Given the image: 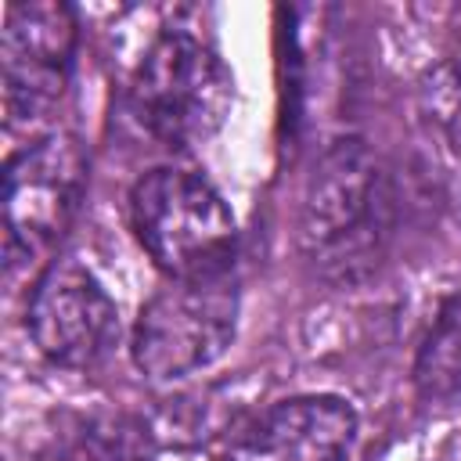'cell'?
Instances as JSON below:
<instances>
[{
  "label": "cell",
  "mask_w": 461,
  "mask_h": 461,
  "mask_svg": "<svg viewBox=\"0 0 461 461\" xmlns=\"http://www.w3.org/2000/svg\"><path fill=\"white\" fill-rule=\"evenodd\" d=\"M396 194L382 158L357 137L335 140L313 162L299 202V249L339 285L364 281L389 249Z\"/></svg>",
  "instance_id": "1"
},
{
  "label": "cell",
  "mask_w": 461,
  "mask_h": 461,
  "mask_svg": "<svg viewBox=\"0 0 461 461\" xmlns=\"http://www.w3.org/2000/svg\"><path fill=\"white\" fill-rule=\"evenodd\" d=\"M130 227L169 277L230 274L238 223L223 194L198 173L173 166L144 173L130 191Z\"/></svg>",
  "instance_id": "2"
},
{
  "label": "cell",
  "mask_w": 461,
  "mask_h": 461,
  "mask_svg": "<svg viewBox=\"0 0 461 461\" xmlns=\"http://www.w3.org/2000/svg\"><path fill=\"white\" fill-rule=\"evenodd\" d=\"M227 65L191 32H162L130 83L133 119L169 148L209 140L230 112Z\"/></svg>",
  "instance_id": "3"
},
{
  "label": "cell",
  "mask_w": 461,
  "mask_h": 461,
  "mask_svg": "<svg viewBox=\"0 0 461 461\" xmlns=\"http://www.w3.org/2000/svg\"><path fill=\"white\" fill-rule=\"evenodd\" d=\"M238 331V285L230 274L169 277L137 313L130 353L155 382L187 378L227 353Z\"/></svg>",
  "instance_id": "4"
},
{
  "label": "cell",
  "mask_w": 461,
  "mask_h": 461,
  "mask_svg": "<svg viewBox=\"0 0 461 461\" xmlns=\"http://www.w3.org/2000/svg\"><path fill=\"white\" fill-rule=\"evenodd\" d=\"M86 187V155L72 133H47L7 158L4 169V256L32 263L72 223Z\"/></svg>",
  "instance_id": "5"
},
{
  "label": "cell",
  "mask_w": 461,
  "mask_h": 461,
  "mask_svg": "<svg viewBox=\"0 0 461 461\" xmlns=\"http://www.w3.org/2000/svg\"><path fill=\"white\" fill-rule=\"evenodd\" d=\"M25 324L50 364L83 371L112 353L119 310L86 267L76 259H54L32 285Z\"/></svg>",
  "instance_id": "6"
},
{
  "label": "cell",
  "mask_w": 461,
  "mask_h": 461,
  "mask_svg": "<svg viewBox=\"0 0 461 461\" xmlns=\"http://www.w3.org/2000/svg\"><path fill=\"white\" fill-rule=\"evenodd\" d=\"M76 54V14L65 4H14L4 18V108L11 122L43 119L68 79Z\"/></svg>",
  "instance_id": "7"
},
{
  "label": "cell",
  "mask_w": 461,
  "mask_h": 461,
  "mask_svg": "<svg viewBox=\"0 0 461 461\" xmlns=\"http://www.w3.org/2000/svg\"><path fill=\"white\" fill-rule=\"evenodd\" d=\"M357 447V411L342 396H292L256 414L220 454V461H349Z\"/></svg>",
  "instance_id": "8"
},
{
  "label": "cell",
  "mask_w": 461,
  "mask_h": 461,
  "mask_svg": "<svg viewBox=\"0 0 461 461\" xmlns=\"http://www.w3.org/2000/svg\"><path fill=\"white\" fill-rule=\"evenodd\" d=\"M36 461H155L151 436L126 414H94L50 439Z\"/></svg>",
  "instance_id": "9"
},
{
  "label": "cell",
  "mask_w": 461,
  "mask_h": 461,
  "mask_svg": "<svg viewBox=\"0 0 461 461\" xmlns=\"http://www.w3.org/2000/svg\"><path fill=\"white\" fill-rule=\"evenodd\" d=\"M414 385L425 400H450L461 393V288L443 303L421 339Z\"/></svg>",
  "instance_id": "10"
},
{
  "label": "cell",
  "mask_w": 461,
  "mask_h": 461,
  "mask_svg": "<svg viewBox=\"0 0 461 461\" xmlns=\"http://www.w3.org/2000/svg\"><path fill=\"white\" fill-rule=\"evenodd\" d=\"M421 108L443 140L461 155V68L439 65L421 79Z\"/></svg>",
  "instance_id": "11"
}]
</instances>
